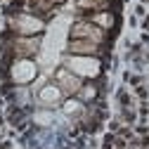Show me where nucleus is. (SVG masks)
Segmentation results:
<instances>
[{"instance_id":"nucleus-1","label":"nucleus","mask_w":149,"mask_h":149,"mask_svg":"<svg viewBox=\"0 0 149 149\" xmlns=\"http://www.w3.org/2000/svg\"><path fill=\"white\" fill-rule=\"evenodd\" d=\"M47 22L43 17H36L29 12H14L7 17V31L14 36H43Z\"/></svg>"},{"instance_id":"nucleus-2","label":"nucleus","mask_w":149,"mask_h":149,"mask_svg":"<svg viewBox=\"0 0 149 149\" xmlns=\"http://www.w3.org/2000/svg\"><path fill=\"white\" fill-rule=\"evenodd\" d=\"M36 76H38V64H36V59L24 57V59H12L3 78H7L12 85H29Z\"/></svg>"},{"instance_id":"nucleus-3","label":"nucleus","mask_w":149,"mask_h":149,"mask_svg":"<svg viewBox=\"0 0 149 149\" xmlns=\"http://www.w3.org/2000/svg\"><path fill=\"white\" fill-rule=\"evenodd\" d=\"M62 66H66L69 71H73L76 76L88 78V81H95L100 73H102V62L100 57H78V54H71L62 62Z\"/></svg>"},{"instance_id":"nucleus-4","label":"nucleus","mask_w":149,"mask_h":149,"mask_svg":"<svg viewBox=\"0 0 149 149\" xmlns=\"http://www.w3.org/2000/svg\"><path fill=\"white\" fill-rule=\"evenodd\" d=\"M69 38H83V40H90V43H97V45H104L109 38H107V31H102L100 26H95L92 22L83 19V17H76L69 29Z\"/></svg>"},{"instance_id":"nucleus-5","label":"nucleus","mask_w":149,"mask_h":149,"mask_svg":"<svg viewBox=\"0 0 149 149\" xmlns=\"http://www.w3.org/2000/svg\"><path fill=\"white\" fill-rule=\"evenodd\" d=\"M52 83H57L66 97H73V95H76V92L81 90L83 78H81V76H76L73 71H69L66 66H59L57 71L52 73Z\"/></svg>"},{"instance_id":"nucleus-6","label":"nucleus","mask_w":149,"mask_h":149,"mask_svg":"<svg viewBox=\"0 0 149 149\" xmlns=\"http://www.w3.org/2000/svg\"><path fill=\"white\" fill-rule=\"evenodd\" d=\"M66 100V95L62 92V88L57 83H45L40 90H38V95H36V104H40L45 109H54V107H59L62 102Z\"/></svg>"},{"instance_id":"nucleus-7","label":"nucleus","mask_w":149,"mask_h":149,"mask_svg":"<svg viewBox=\"0 0 149 149\" xmlns=\"http://www.w3.org/2000/svg\"><path fill=\"white\" fill-rule=\"evenodd\" d=\"M102 47L104 45L90 43V40H83V38H69V43H66V52L69 54H78V57H100Z\"/></svg>"},{"instance_id":"nucleus-8","label":"nucleus","mask_w":149,"mask_h":149,"mask_svg":"<svg viewBox=\"0 0 149 149\" xmlns=\"http://www.w3.org/2000/svg\"><path fill=\"white\" fill-rule=\"evenodd\" d=\"M83 19H88V22H92L95 26H100L102 31H114L116 29V24H118V17H116V12L114 10H102V12H90V14H85Z\"/></svg>"},{"instance_id":"nucleus-9","label":"nucleus","mask_w":149,"mask_h":149,"mask_svg":"<svg viewBox=\"0 0 149 149\" xmlns=\"http://www.w3.org/2000/svg\"><path fill=\"white\" fill-rule=\"evenodd\" d=\"M73 5H76L78 14L85 17L90 12H102V10H111V0H73Z\"/></svg>"},{"instance_id":"nucleus-10","label":"nucleus","mask_w":149,"mask_h":149,"mask_svg":"<svg viewBox=\"0 0 149 149\" xmlns=\"http://www.w3.org/2000/svg\"><path fill=\"white\" fill-rule=\"evenodd\" d=\"M73 97H78V100L88 107V104H92V102H97V100H100V85H97L95 81H83L81 90H78Z\"/></svg>"},{"instance_id":"nucleus-11","label":"nucleus","mask_w":149,"mask_h":149,"mask_svg":"<svg viewBox=\"0 0 149 149\" xmlns=\"http://www.w3.org/2000/svg\"><path fill=\"white\" fill-rule=\"evenodd\" d=\"M62 104H64V114H66V116H71L73 121H78V118L85 114V104H83L78 97H66Z\"/></svg>"},{"instance_id":"nucleus-12","label":"nucleus","mask_w":149,"mask_h":149,"mask_svg":"<svg viewBox=\"0 0 149 149\" xmlns=\"http://www.w3.org/2000/svg\"><path fill=\"white\" fill-rule=\"evenodd\" d=\"M123 125H130L133 128L135 123H137V114H135V109L133 107H121V111H118V116H116Z\"/></svg>"},{"instance_id":"nucleus-13","label":"nucleus","mask_w":149,"mask_h":149,"mask_svg":"<svg viewBox=\"0 0 149 149\" xmlns=\"http://www.w3.org/2000/svg\"><path fill=\"white\" fill-rule=\"evenodd\" d=\"M123 83H128L130 88H137V85H142V83H144V76H142V73L125 71V73H123Z\"/></svg>"},{"instance_id":"nucleus-14","label":"nucleus","mask_w":149,"mask_h":149,"mask_svg":"<svg viewBox=\"0 0 149 149\" xmlns=\"http://www.w3.org/2000/svg\"><path fill=\"white\" fill-rule=\"evenodd\" d=\"M116 100H118L121 107H133V95H130V90H128V88H118Z\"/></svg>"},{"instance_id":"nucleus-15","label":"nucleus","mask_w":149,"mask_h":149,"mask_svg":"<svg viewBox=\"0 0 149 149\" xmlns=\"http://www.w3.org/2000/svg\"><path fill=\"white\" fill-rule=\"evenodd\" d=\"M133 97L137 100V102H149V88L142 83V85H137V88H133Z\"/></svg>"},{"instance_id":"nucleus-16","label":"nucleus","mask_w":149,"mask_h":149,"mask_svg":"<svg viewBox=\"0 0 149 149\" xmlns=\"http://www.w3.org/2000/svg\"><path fill=\"white\" fill-rule=\"evenodd\" d=\"M135 14H137V17H147V10H144V5H142V3L135 7Z\"/></svg>"},{"instance_id":"nucleus-17","label":"nucleus","mask_w":149,"mask_h":149,"mask_svg":"<svg viewBox=\"0 0 149 149\" xmlns=\"http://www.w3.org/2000/svg\"><path fill=\"white\" fill-rule=\"evenodd\" d=\"M52 5H57V7H62V5H66V0H50Z\"/></svg>"},{"instance_id":"nucleus-18","label":"nucleus","mask_w":149,"mask_h":149,"mask_svg":"<svg viewBox=\"0 0 149 149\" xmlns=\"http://www.w3.org/2000/svg\"><path fill=\"white\" fill-rule=\"evenodd\" d=\"M142 43H144V45H149V33H147V31L142 33Z\"/></svg>"},{"instance_id":"nucleus-19","label":"nucleus","mask_w":149,"mask_h":149,"mask_svg":"<svg viewBox=\"0 0 149 149\" xmlns=\"http://www.w3.org/2000/svg\"><path fill=\"white\" fill-rule=\"evenodd\" d=\"M142 22H149V14H147V17H144V19H142Z\"/></svg>"}]
</instances>
